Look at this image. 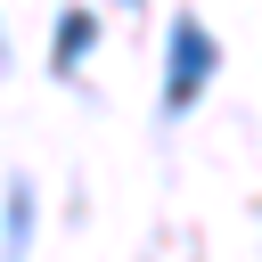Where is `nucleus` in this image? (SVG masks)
Masks as SVG:
<instances>
[{
    "label": "nucleus",
    "mask_w": 262,
    "mask_h": 262,
    "mask_svg": "<svg viewBox=\"0 0 262 262\" xmlns=\"http://www.w3.org/2000/svg\"><path fill=\"white\" fill-rule=\"evenodd\" d=\"M90 41H98V16H90V8H66V16H57V41H49V74H74V66L90 57Z\"/></svg>",
    "instance_id": "obj_2"
},
{
    "label": "nucleus",
    "mask_w": 262,
    "mask_h": 262,
    "mask_svg": "<svg viewBox=\"0 0 262 262\" xmlns=\"http://www.w3.org/2000/svg\"><path fill=\"white\" fill-rule=\"evenodd\" d=\"M123 8H139V0H123Z\"/></svg>",
    "instance_id": "obj_4"
},
{
    "label": "nucleus",
    "mask_w": 262,
    "mask_h": 262,
    "mask_svg": "<svg viewBox=\"0 0 262 262\" xmlns=\"http://www.w3.org/2000/svg\"><path fill=\"white\" fill-rule=\"evenodd\" d=\"M213 66H221V49H213V33L180 8L172 25H164V98H156V115L164 123H180L196 98H205V82H213Z\"/></svg>",
    "instance_id": "obj_1"
},
{
    "label": "nucleus",
    "mask_w": 262,
    "mask_h": 262,
    "mask_svg": "<svg viewBox=\"0 0 262 262\" xmlns=\"http://www.w3.org/2000/svg\"><path fill=\"white\" fill-rule=\"evenodd\" d=\"M33 205H41V196H33V180L16 172V180H8V262H25V246H33Z\"/></svg>",
    "instance_id": "obj_3"
}]
</instances>
